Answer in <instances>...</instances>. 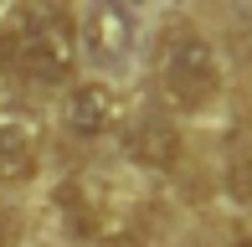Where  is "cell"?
<instances>
[{"mask_svg": "<svg viewBox=\"0 0 252 247\" xmlns=\"http://www.w3.org/2000/svg\"><path fill=\"white\" fill-rule=\"evenodd\" d=\"M155 83L175 114H201L221 93V57H216L211 36L196 26H170L155 52Z\"/></svg>", "mask_w": 252, "mask_h": 247, "instance_id": "obj_2", "label": "cell"}, {"mask_svg": "<svg viewBox=\"0 0 252 247\" xmlns=\"http://www.w3.org/2000/svg\"><path fill=\"white\" fill-rule=\"evenodd\" d=\"M124 150H129L134 165H144V170H180V160H186V134H180L175 119L165 114H144L129 124V134H124Z\"/></svg>", "mask_w": 252, "mask_h": 247, "instance_id": "obj_4", "label": "cell"}, {"mask_svg": "<svg viewBox=\"0 0 252 247\" xmlns=\"http://www.w3.org/2000/svg\"><path fill=\"white\" fill-rule=\"evenodd\" d=\"M129 41H134L129 10H119L113 0H98V10H93V52L113 62V57H124V52H129Z\"/></svg>", "mask_w": 252, "mask_h": 247, "instance_id": "obj_6", "label": "cell"}, {"mask_svg": "<svg viewBox=\"0 0 252 247\" xmlns=\"http://www.w3.org/2000/svg\"><path fill=\"white\" fill-rule=\"evenodd\" d=\"M41 160V124L31 114H0V181H31Z\"/></svg>", "mask_w": 252, "mask_h": 247, "instance_id": "obj_5", "label": "cell"}, {"mask_svg": "<svg viewBox=\"0 0 252 247\" xmlns=\"http://www.w3.org/2000/svg\"><path fill=\"white\" fill-rule=\"evenodd\" d=\"M62 124L72 139H103L124 124V98L113 93L108 83H72L62 98Z\"/></svg>", "mask_w": 252, "mask_h": 247, "instance_id": "obj_3", "label": "cell"}, {"mask_svg": "<svg viewBox=\"0 0 252 247\" xmlns=\"http://www.w3.org/2000/svg\"><path fill=\"white\" fill-rule=\"evenodd\" d=\"M0 247H5V242H0Z\"/></svg>", "mask_w": 252, "mask_h": 247, "instance_id": "obj_9", "label": "cell"}, {"mask_svg": "<svg viewBox=\"0 0 252 247\" xmlns=\"http://www.w3.org/2000/svg\"><path fill=\"white\" fill-rule=\"evenodd\" d=\"M221 181H226V196L232 201H252V139L232 144V154L221 165Z\"/></svg>", "mask_w": 252, "mask_h": 247, "instance_id": "obj_7", "label": "cell"}, {"mask_svg": "<svg viewBox=\"0 0 252 247\" xmlns=\"http://www.w3.org/2000/svg\"><path fill=\"white\" fill-rule=\"evenodd\" d=\"M232 247H252V237H247V232H237V237H232Z\"/></svg>", "mask_w": 252, "mask_h": 247, "instance_id": "obj_8", "label": "cell"}, {"mask_svg": "<svg viewBox=\"0 0 252 247\" xmlns=\"http://www.w3.org/2000/svg\"><path fill=\"white\" fill-rule=\"evenodd\" d=\"M0 72L31 88H62L77 72V26L62 0H26L0 26Z\"/></svg>", "mask_w": 252, "mask_h": 247, "instance_id": "obj_1", "label": "cell"}]
</instances>
